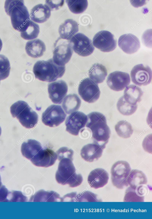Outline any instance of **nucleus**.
Returning <instances> with one entry per match:
<instances>
[{
    "instance_id": "19",
    "label": "nucleus",
    "mask_w": 152,
    "mask_h": 219,
    "mask_svg": "<svg viewBox=\"0 0 152 219\" xmlns=\"http://www.w3.org/2000/svg\"><path fill=\"white\" fill-rule=\"evenodd\" d=\"M104 149L102 146L96 143L88 144L82 148L80 155L85 161L93 162L101 157Z\"/></svg>"
},
{
    "instance_id": "38",
    "label": "nucleus",
    "mask_w": 152,
    "mask_h": 219,
    "mask_svg": "<svg viewBox=\"0 0 152 219\" xmlns=\"http://www.w3.org/2000/svg\"><path fill=\"white\" fill-rule=\"evenodd\" d=\"M83 199L85 201L91 202H101L97 198V195L91 192L86 191L83 195Z\"/></svg>"
},
{
    "instance_id": "35",
    "label": "nucleus",
    "mask_w": 152,
    "mask_h": 219,
    "mask_svg": "<svg viewBox=\"0 0 152 219\" xmlns=\"http://www.w3.org/2000/svg\"><path fill=\"white\" fill-rule=\"evenodd\" d=\"M26 197L24 196L21 192L19 191H13L9 192L7 198V202L27 201Z\"/></svg>"
},
{
    "instance_id": "6",
    "label": "nucleus",
    "mask_w": 152,
    "mask_h": 219,
    "mask_svg": "<svg viewBox=\"0 0 152 219\" xmlns=\"http://www.w3.org/2000/svg\"><path fill=\"white\" fill-rule=\"evenodd\" d=\"M131 171L129 163L126 161H119L112 166L111 170V179L113 185L122 189L128 185L127 179Z\"/></svg>"
},
{
    "instance_id": "11",
    "label": "nucleus",
    "mask_w": 152,
    "mask_h": 219,
    "mask_svg": "<svg viewBox=\"0 0 152 219\" xmlns=\"http://www.w3.org/2000/svg\"><path fill=\"white\" fill-rule=\"evenodd\" d=\"M87 121V116L83 112H74L66 118L65 123L66 130L73 135L77 136L80 130L85 127Z\"/></svg>"
},
{
    "instance_id": "30",
    "label": "nucleus",
    "mask_w": 152,
    "mask_h": 219,
    "mask_svg": "<svg viewBox=\"0 0 152 219\" xmlns=\"http://www.w3.org/2000/svg\"><path fill=\"white\" fill-rule=\"evenodd\" d=\"M39 32V25L30 20L24 29L21 32V37L26 40H32L37 38Z\"/></svg>"
},
{
    "instance_id": "8",
    "label": "nucleus",
    "mask_w": 152,
    "mask_h": 219,
    "mask_svg": "<svg viewBox=\"0 0 152 219\" xmlns=\"http://www.w3.org/2000/svg\"><path fill=\"white\" fill-rule=\"evenodd\" d=\"M78 92L82 98L89 103L96 101L99 98L100 93L98 84L89 78L83 79L80 82Z\"/></svg>"
},
{
    "instance_id": "3",
    "label": "nucleus",
    "mask_w": 152,
    "mask_h": 219,
    "mask_svg": "<svg viewBox=\"0 0 152 219\" xmlns=\"http://www.w3.org/2000/svg\"><path fill=\"white\" fill-rule=\"evenodd\" d=\"M72 160L68 158H63L59 160L55 178L59 183L62 185L68 184L73 188L80 185L83 178L80 174H77L76 173Z\"/></svg>"
},
{
    "instance_id": "7",
    "label": "nucleus",
    "mask_w": 152,
    "mask_h": 219,
    "mask_svg": "<svg viewBox=\"0 0 152 219\" xmlns=\"http://www.w3.org/2000/svg\"><path fill=\"white\" fill-rule=\"evenodd\" d=\"M69 44L75 53L83 57L90 55L94 50L91 40L81 33H78L74 36L71 38Z\"/></svg>"
},
{
    "instance_id": "14",
    "label": "nucleus",
    "mask_w": 152,
    "mask_h": 219,
    "mask_svg": "<svg viewBox=\"0 0 152 219\" xmlns=\"http://www.w3.org/2000/svg\"><path fill=\"white\" fill-rule=\"evenodd\" d=\"M130 78L128 73L115 71L110 73L107 77V83L111 89L119 91L123 90L129 84Z\"/></svg>"
},
{
    "instance_id": "16",
    "label": "nucleus",
    "mask_w": 152,
    "mask_h": 219,
    "mask_svg": "<svg viewBox=\"0 0 152 219\" xmlns=\"http://www.w3.org/2000/svg\"><path fill=\"white\" fill-rule=\"evenodd\" d=\"M118 44L120 48L124 52L129 54L136 52L140 47L138 38L130 33L121 36L118 39Z\"/></svg>"
},
{
    "instance_id": "41",
    "label": "nucleus",
    "mask_w": 152,
    "mask_h": 219,
    "mask_svg": "<svg viewBox=\"0 0 152 219\" xmlns=\"http://www.w3.org/2000/svg\"><path fill=\"white\" fill-rule=\"evenodd\" d=\"M2 186V183L1 182V178L0 175V187Z\"/></svg>"
},
{
    "instance_id": "33",
    "label": "nucleus",
    "mask_w": 152,
    "mask_h": 219,
    "mask_svg": "<svg viewBox=\"0 0 152 219\" xmlns=\"http://www.w3.org/2000/svg\"><path fill=\"white\" fill-rule=\"evenodd\" d=\"M68 7L72 13L78 14L83 12L87 9L88 2L87 0H66Z\"/></svg>"
},
{
    "instance_id": "39",
    "label": "nucleus",
    "mask_w": 152,
    "mask_h": 219,
    "mask_svg": "<svg viewBox=\"0 0 152 219\" xmlns=\"http://www.w3.org/2000/svg\"><path fill=\"white\" fill-rule=\"evenodd\" d=\"M9 192L5 187L2 185L0 187V202H7V198Z\"/></svg>"
},
{
    "instance_id": "13",
    "label": "nucleus",
    "mask_w": 152,
    "mask_h": 219,
    "mask_svg": "<svg viewBox=\"0 0 152 219\" xmlns=\"http://www.w3.org/2000/svg\"><path fill=\"white\" fill-rule=\"evenodd\" d=\"M57 158L56 153L47 147L42 148L30 160L35 165L47 168L53 165Z\"/></svg>"
},
{
    "instance_id": "27",
    "label": "nucleus",
    "mask_w": 152,
    "mask_h": 219,
    "mask_svg": "<svg viewBox=\"0 0 152 219\" xmlns=\"http://www.w3.org/2000/svg\"><path fill=\"white\" fill-rule=\"evenodd\" d=\"M81 103V100L77 95L75 94H70L64 99L62 107L66 113L69 114L77 110Z\"/></svg>"
},
{
    "instance_id": "29",
    "label": "nucleus",
    "mask_w": 152,
    "mask_h": 219,
    "mask_svg": "<svg viewBox=\"0 0 152 219\" xmlns=\"http://www.w3.org/2000/svg\"><path fill=\"white\" fill-rule=\"evenodd\" d=\"M117 106L118 111L121 114L128 116L135 112L137 109V105L129 103L123 96L118 100Z\"/></svg>"
},
{
    "instance_id": "20",
    "label": "nucleus",
    "mask_w": 152,
    "mask_h": 219,
    "mask_svg": "<svg viewBox=\"0 0 152 219\" xmlns=\"http://www.w3.org/2000/svg\"><path fill=\"white\" fill-rule=\"evenodd\" d=\"M51 10L45 4H38L34 6L30 11V17L34 21L42 23L46 21L51 15Z\"/></svg>"
},
{
    "instance_id": "9",
    "label": "nucleus",
    "mask_w": 152,
    "mask_h": 219,
    "mask_svg": "<svg viewBox=\"0 0 152 219\" xmlns=\"http://www.w3.org/2000/svg\"><path fill=\"white\" fill-rule=\"evenodd\" d=\"M66 116L61 106L52 105L43 113L42 120L45 125L55 127L63 122Z\"/></svg>"
},
{
    "instance_id": "32",
    "label": "nucleus",
    "mask_w": 152,
    "mask_h": 219,
    "mask_svg": "<svg viewBox=\"0 0 152 219\" xmlns=\"http://www.w3.org/2000/svg\"><path fill=\"white\" fill-rule=\"evenodd\" d=\"M59 198L58 194L54 192H48L42 190L37 192L31 197V199L33 200V202H46L47 200H48L49 202H50V200L51 202H55V200Z\"/></svg>"
},
{
    "instance_id": "1",
    "label": "nucleus",
    "mask_w": 152,
    "mask_h": 219,
    "mask_svg": "<svg viewBox=\"0 0 152 219\" xmlns=\"http://www.w3.org/2000/svg\"><path fill=\"white\" fill-rule=\"evenodd\" d=\"M88 121L86 127L92 133L94 143L105 148L110 137V131L107 124L105 116L97 112H92L87 115Z\"/></svg>"
},
{
    "instance_id": "2",
    "label": "nucleus",
    "mask_w": 152,
    "mask_h": 219,
    "mask_svg": "<svg viewBox=\"0 0 152 219\" xmlns=\"http://www.w3.org/2000/svg\"><path fill=\"white\" fill-rule=\"evenodd\" d=\"M4 8L7 14L10 16L14 28L22 32L30 20L29 12L23 1L7 0Z\"/></svg>"
},
{
    "instance_id": "25",
    "label": "nucleus",
    "mask_w": 152,
    "mask_h": 219,
    "mask_svg": "<svg viewBox=\"0 0 152 219\" xmlns=\"http://www.w3.org/2000/svg\"><path fill=\"white\" fill-rule=\"evenodd\" d=\"M146 191L143 186H140L135 189L130 187L126 190L124 198V202H143L144 196Z\"/></svg>"
},
{
    "instance_id": "37",
    "label": "nucleus",
    "mask_w": 152,
    "mask_h": 219,
    "mask_svg": "<svg viewBox=\"0 0 152 219\" xmlns=\"http://www.w3.org/2000/svg\"><path fill=\"white\" fill-rule=\"evenodd\" d=\"M64 0H47L45 4L50 8L51 11L54 9L56 10L59 9L60 7L63 6Z\"/></svg>"
},
{
    "instance_id": "5",
    "label": "nucleus",
    "mask_w": 152,
    "mask_h": 219,
    "mask_svg": "<svg viewBox=\"0 0 152 219\" xmlns=\"http://www.w3.org/2000/svg\"><path fill=\"white\" fill-rule=\"evenodd\" d=\"M11 113L13 117H16L21 125L27 128L34 127L38 120L37 114L26 102L19 101L10 107Z\"/></svg>"
},
{
    "instance_id": "22",
    "label": "nucleus",
    "mask_w": 152,
    "mask_h": 219,
    "mask_svg": "<svg viewBox=\"0 0 152 219\" xmlns=\"http://www.w3.org/2000/svg\"><path fill=\"white\" fill-rule=\"evenodd\" d=\"M25 50L27 54L31 57L37 58L41 57L46 50L44 43L39 39L28 41Z\"/></svg>"
},
{
    "instance_id": "18",
    "label": "nucleus",
    "mask_w": 152,
    "mask_h": 219,
    "mask_svg": "<svg viewBox=\"0 0 152 219\" xmlns=\"http://www.w3.org/2000/svg\"><path fill=\"white\" fill-rule=\"evenodd\" d=\"M109 175L102 168H96L92 171L88 178V182L91 187L95 189L101 188L108 183Z\"/></svg>"
},
{
    "instance_id": "23",
    "label": "nucleus",
    "mask_w": 152,
    "mask_h": 219,
    "mask_svg": "<svg viewBox=\"0 0 152 219\" xmlns=\"http://www.w3.org/2000/svg\"><path fill=\"white\" fill-rule=\"evenodd\" d=\"M42 148L40 142L35 140L30 139L23 143L21 151L23 156L30 160Z\"/></svg>"
},
{
    "instance_id": "26",
    "label": "nucleus",
    "mask_w": 152,
    "mask_h": 219,
    "mask_svg": "<svg viewBox=\"0 0 152 219\" xmlns=\"http://www.w3.org/2000/svg\"><path fill=\"white\" fill-rule=\"evenodd\" d=\"M88 73L90 79L97 84L102 83L107 74L105 67L99 63L94 64L90 69Z\"/></svg>"
},
{
    "instance_id": "40",
    "label": "nucleus",
    "mask_w": 152,
    "mask_h": 219,
    "mask_svg": "<svg viewBox=\"0 0 152 219\" xmlns=\"http://www.w3.org/2000/svg\"><path fill=\"white\" fill-rule=\"evenodd\" d=\"M2 46V43L1 40L0 38V51L1 50Z\"/></svg>"
},
{
    "instance_id": "36",
    "label": "nucleus",
    "mask_w": 152,
    "mask_h": 219,
    "mask_svg": "<svg viewBox=\"0 0 152 219\" xmlns=\"http://www.w3.org/2000/svg\"><path fill=\"white\" fill-rule=\"evenodd\" d=\"M57 158L59 160L63 158H68L72 159L73 151L66 147H62L56 152Z\"/></svg>"
},
{
    "instance_id": "21",
    "label": "nucleus",
    "mask_w": 152,
    "mask_h": 219,
    "mask_svg": "<svg viewBox=\"0 0 152 219\" xmlns=\"http://www.w3.org/2000/svg\"><path fill=\"white\" fill-rule=\"evenodd\" d=\"M78 30L77 23L72 19L65 20L60 25L58 29L61 38L67 40L71 39Z\"/></svg>"
},
{
    "instance_id": "17",
    "label": "nucleus",
    "mask_w": 152,
    "mask_h": 219,
    "mask_svg": "<svg viewBox=\"0 0 152 219\" xmlns=\"http://www.w3.org/2000/svg\"><path fill=\"white\" fill-rule=\"evenodd\" d=\"M53 53L54 62L58 65L64 66L70 60L73 51L69 43H64L57 46Z\"/></svg>"
},
{
    "instance_id": "34",
    "label": "nucleus",
    "mask_w": 152,
    "mask_h": 219,
    "mask_svg": "<svg viewBox=\"0 0 152 219\" xmlns=\"http://www.w3.org/2000/svg\"><path fill=\"white\" fill-rule=\"evenodd\" d=\"M10 66L9 61L4 56L0 54V80L9 75Z\"/></svg>"
},
{
    "instance_id": "15",
    "label": "nucleus",
    "mask_w": 152,
    "mask_h": 219,
    "mask_svg": "<svg viewBox=\"0 0 152 219\" xmlns=\"http://www.w3.org/2000/svg\"><path fill=\"white\" fill-rule=\"evenodd\" d=\"M68 86L63 80H60L50 83L48 86L49 97L53 102L61 104L67 94Z\"/></svg>"
},
{
    "instance_id": "31",
    "label": "nucleus",
    "mask_w": 152,
    "mask_h": 219,
    "mask_svg": "<svg viewBox=\"0 0 152 219\" xmlns=\"http://www.w3.org/2000/svg\"><path fill=\"white\" fill-rule=\"evenodd\" d=\"M115 130L118 136L123 138L130 137L133 133L131 124L125 120H121L115 126Z\"/></svg>"
},
{
    "instance_id": "24",
    "label": "nucleus",
    "mask_w": 152,
    "mask_h": 219,
    "mask_svg": "<svg viewBox=\"0 0 152 219\" xmlns=\"http://www.w3.org/2000/svg\"><path fill=\"white\" fill-rule=\"evenodd\" d=\"M127 182L131 188L135 189L140 186L147 184V180L145 175L142 171L133 170L128 176Z\"/></svg>"
},
{
    "instance_id": "4",
    "label": "nucleus",
    "mask_w": 152,
    "mask_h": 219,
    "mask_svg": "<svg viewBox=\"0 0 152 219\" xmlns=\"http://www.w3.org/2000/svg\"><path fill=\"white\" fill-rule=\"evenodd\" d=\"M65 70V66L57 65L52 59L47 61H37L33 68V72L36 78L49 82L55 81L62 77Z\"/></svg>"
},
{
    "instance_id": "28",
    "label": "nucleus",
    "mask_w": 152,
    "mask_h": 219,
    "mask_svg": "<svg viewBox=\"0 0 152 219\" xmlns=\"http://www.w3.org/2000/svg\"><path fill=\"white\" fill-rule=\"evenodd\" d=\"M142 95L143 92L140 88L136 85H131L126 88L123 96L129 103L137 104V102L141 101Z\"/></svg>"
},
{
    "instance_id": "10",
    "label": "nucleus",
    "mask_w": 152,
    "mask_h": 219,
    "mask_svg": "<svg viewBox=\"0 0 152 219\" xmlns=\"http://www.w3.org/2000/svg\"><path fill=\"white\" fill-rule=\"evenodd\" d=\"M93 43L95 47L104 52L113 51L117 45L113 35L109 31L104 30L95 35L93 39Z\"/></svg>"
},
{
    "instance_id": "12",
    "label": "nucleus",
    "mask_w": 152,
    "mask_h": 219,
    "mask_svg": "<svg viewBox=\"0 0 152 219\" xmlns=\"http://www.w3.org/2000/svg\"><path fill=\"white\" fill-rule=\"evenodd\" d=\"M132 81L139 86H146L150 84L151 80L152 73L151 68L142 64L135 66L131 73Z\"/></svg>"
},
{
    "instance_id": "42",
    "label": "nucleus",
    "mask_w": 152,
    "mask_h": 219,
    "mask_svg": "<svg viewBox=\"0 0 152 219\" xmlns=\"http://www.w3.org/2000/svg\"><path fill=\"white\" fill-rule=\"evenodd\" d=\"M1 127H0V136L1 134Z\"/></svg>"
}]
</instances>
